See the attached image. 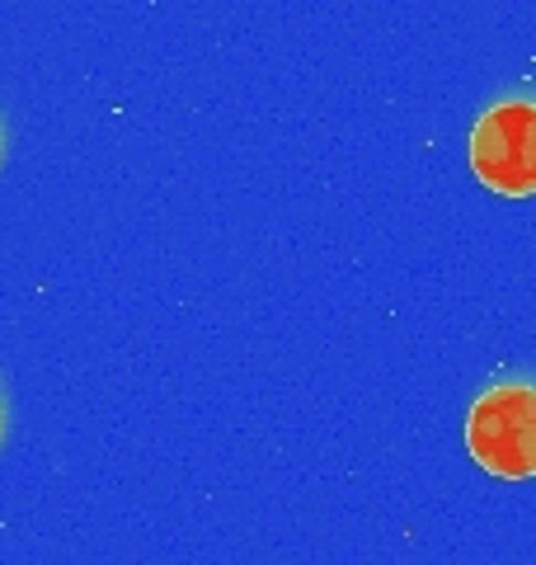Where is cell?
<instances>
[{"label":"cell","mask_w":536,"mask_h":565,"mask_svg":"<svg viewBox=\"0 0 536 565\" xmlns=\"http://www.w3.org/2000/svg\"><path fill=\"white\" fill-rule=\"evenodd\" d=\"M467 452L504 481L536 476V382H494L467 415Z\"/></svg>","instance_id":"6da1fadb"},{"label":"cell","mask_w":536,"mask_h":565,"mask_svg":"<svg viewBox=\"0 0 536 565\" xmlns=\"http://www.w3.org/2000/svg\"><path fill=\"white\" fill-rule=\"evenodd\" d=\"M471 170L480 184L504 193V199H532L536 193V95H504L475 118Z\"/></svg>","instance_id":"7a4b0ae2"},{"label":"cell","mask_w":536,"mask_h":565,"mask_svg":"<svg viewBox=\"0 0 536 565\" xmlns=\"http://www.w3.org/2000/svg\"><path fill=\"white\" fill-rule=\"evenodd\" d=\"M0 434H6V411H0Z\"/></svg>","instance_id":"3957f363"}]
</instances>
